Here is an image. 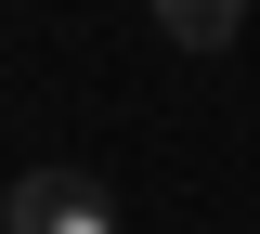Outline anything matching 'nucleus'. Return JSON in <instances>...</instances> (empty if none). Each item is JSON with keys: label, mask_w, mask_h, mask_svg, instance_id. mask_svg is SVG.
<instances>
[{"label": "nucleus", "mask_w": 260, "mask_h": 234, "mask_svg": "<svg viewBox=\"0 0 260 234\" xmlns=\"http://www.w3.org/2000/svg\"><path fill=\"white\" fill-rule=\"evenodd\" d=\"M0 234H117V208H104L91 169H26L0 195Z\"/></svg>", "instance_id": "obj_1"}, {"label": "nucleus", "mask_w": 260, "mask_h": 234, "mask_svg": "<svg viewBox=\"0 0 260 234\" xmlns=\"http://www.w3.org/2000/svg\"><path fill=\"white\" fill-rule=\"evenodd\" d=\"M234 26H247V0H156L169 52H234Z\"/></svg>", "instance_id": "obj_2"}]
</instances>
